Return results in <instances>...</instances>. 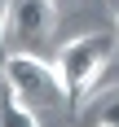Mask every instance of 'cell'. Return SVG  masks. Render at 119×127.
I'll return each mask as SVG.
<instances>
[{"label":"cell","instance_id":"6da1fadb","mask_svg":"<svg viewBox=\"0 0 119 127\" xmlns=\"http://www.w3.org/2000/svg\"><path fill=\"white\" fill-rule=\"evenodd\" d=\"M115 53H119V31H88V35H75L62 44L57 70H62V83H66V96H71L75 114L93 101V88L110 70Z\"/></svg>","mask_w":119,"mask_h":127},{"label":"cell","instance_id":"7a4b0ae2","mask_svg":"<svg viewBox=\"0 0 119 127\" xmlns=\"http://www.w3.org/2000/svg\"><path fill=\"white\" fill-rule=\"evenodd\" d=\"M4 88L22 105H31L35 114L40 110H62V105H71L57 62H44L40 53H22V48L4 53Z\"/></svg>","mask_w":119,"mask_h":127},{"label":"cell","instance_id":"3957f363","mask_svg":"<svg viewBox=\"0 0 119 127\" xmlns=\"http://www.w3.org/2000/svg\"><path fill=\"white\" fill-rule=\"evenodd\" d=\"M53 26H57V4L53 0H9V9H4V39H9V48L35 53L40 44H49Z\"/></svg>","mask_w":119,"mask_h":127},{"label":"cell","instance_id":"277c9868","mask_svg":"<svg viewBox=\"0 0 119 127\" xmlns=\"http://www.w3.org/2000/svg\"><path fill=\"white\" fill-rule=\"evenodd\" d=\"M79 114L88 118V127H119V88L115 92H102L93 105H84Z\"/></svg>","mask_w":119,"mask_h":127},{"label":"cell","instance_id":"5b68a950","mask_svg":"<svg viewBox=\"0 0 119 127\" xmlns=\"http://www.w3.org/2000/svg\"><path fill=\"white\" fill-rule=\"evenodd\" d=\"M0 127H40V118H35L31 105H22L9 88H4L0 92Z\"/></svg>","mask_w":119,"mask_h":127},{"label":"cell","instance_id":"8992f818","mask_svg":"<svg viewBox=\"0 0 119 127\" xmlns=\"http://www.w3.org/2000/svg\"><path fill=\"white\" fill-rule=\"evenodd\" d=\"M9 48V39H4V18H0V53Z\"/></svg>","mask_w":119,"mask_h":127},{"label":"cell","instance_id":"52a82bcc","mask_svg":"<svg viewBox=\"0 0 119 127\" xmlns=\"http://www.w3.org/2000/svg\"><path fill=\"white\" fill-rule=\"evenodd\" d=\"M115 31H119V9H115Z\"/></svg>","mask_w":119,"mask_h":127}]
</instances>
